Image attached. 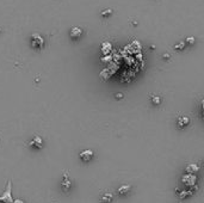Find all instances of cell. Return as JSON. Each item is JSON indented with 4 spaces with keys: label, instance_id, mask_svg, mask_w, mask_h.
<instances>
[{
    "label": "cell",
    "instance_id": "obj_1",
    "mask_svg": "<svg viewBox=\"0 0 204 203\" xmlns=\"http://www.w3.org/2000/svg\"><path fill=\"white\" fill-rule=\"evenodd\" d=\"M182 184L185 186V188H187V189H194V190H197V177H196V174H194V173H187L186 172V174H184L183 177H182Z\"/></svg>",
    "mask_w": 204,
    "mask_h": 203
},
{
    "label": "cell",
    "instance_id": "obj_2",
    "mask_svg": "<svg viewBox=\"0 0 204 203\" xmlns=\"http://www.w3.org/2000/svg\"><path fill=\"white\" fill-rule=\"evenodd\" d=\"M0 202L3 203H13V197H12V182L8 181L6 190L0 195Z\"/></svg>",
    "mask_w": 204,
    "mask_h": 203
},
{
    "label": "cell",
    "instance_id": "obj_3",
    "mask_svg": "<svg viewBox=\"0 0 204 203\" xmlns=\"http://www.w3.org/2000/svg\"><path fill=\"white\" fill-rule=\"evenodd\" d=\"M31 44L34 48H42L43 44H44V40L43 37L40 35V34H32L31 36Z\"/></svg>",
    "mask_w": 204,
    "mask_h": 203
},
{
    "label": "cell",
    "instance_id": "obj_4",
    "mask_svg": "<svg viewBox=\"0 0 204 203\" xmlns=\"http://www.w3.org/2000/svg\"><path fill=\"white\" fill-rule=\"evenodd\" d=\"M194 192H195L194 189H187V188H184V189L179 188L177 190V194L180 198H185L187 196H191V195H194Z\"/></svg>",
    "mask_w": 204,
    "mask_h": 203
},
{
    "label": "cell",
    "instance_id": "obj_5",
    "mask_svg": "<svg viewBox=\"0 0 204 203\" xmlns=\"http://www.w3.org/2000/svg\"><path fill=\"white\" fill-rule=\"evenodd\" d=\"M92 158H93V152L90 150V149H85V150H82L80 153V159L82 161H85V162L90 161Z\"/></svg>",
    "mask_w": 204,
    "mask_h": 203
},
{
    "label": "cell",
    "instance_id": "obj_6",
    "mask_svg": "<svg viewBox=\"0 0 204 203\" xmlns=\"http://www.w3.org/2000/svg\"><path fill=\"white\" fill-rule=\"evenodd\" d=\"M71 186H72L71 179L68 178L67 176H65V177H63V179H62V182H61V188H62V190H63L65 192H67L68 190L71 189Z\"/></svg>",
    "mask_w": 204,
    "mask_h": 203
},
{
    "label": "cell",
    "instance_id": "obj_7",
    "mask_svg": "<svg viewBox=\"0 0 204 203\" xmlns=\"http://www.w3.org/2000/svg\"><path fill=\"white\" fill-rule=\"evenodd\" d=\"M30 146H32L35 148H41L43 146V140L40 136H35L32 140L30 141Z\"/></svg>",
    "mask_w": 204,
    "mask_h": 203
},
{
    "label": "cell",
    "instance_id": "obj_8",
    "mask_svg": "<svg viewBox=\"0 0 204 203\" xmlns=\"http://www.w3.org/2000/svg\"><path fill=\"white\" fill-rule=\"evenodd\" d=\"M130 190H131L130 185H122L117 189V194L121 195V196H125V195H128L130 192Z\"/></svg>",
    "mask_w": 204,
    "mask_h": 203
},
{
    "label": "cell",
    "instance_id": "obj_9",
    "mask_svg": "<svg viewBox=\"0 0 204 203\" xmlns=\"http://www.w3.org/2000/svg\"><path fill=\"white\" fill-rule=\"evenodd\" d=\"M198 166H197V165H195V164H190V165H187V166H186V169H185V171L187 172V173H197L198 172Z\"/></svg>",
    "mask_w": 204,
    "mask_h": 203
},
{
    "label": "cell",
    "instance_id": "obj_10",
    "mask_svg": "<svg viewBox=\"0 0 204 203\" xmlns=\"http://www.w3.org/2000/svg\"><path fill=\"white\" fill-rule=\"evenodd\" d=\"M81 34H82V31L79 28H73L71 30V37H72V38H78V37L81 36Z\"/></svg>",
    "mask_w": 204,
    "mask_h": 203
},
{
    "label": "cell",
    "instance_id": "obj_11",
    "mask_svg": "<svg viewBox=\"0 0 204 203\" xmlns=\"http://www.w3.org/2000/svg\"><path fill=\"white\" fill-rule=\"evenodd\" d=\"M111 201H112V194H110V192H106L101 196V202L103 203H110Z\"/></svg>",
    "mask_w": 204,
    "mask_h": 203
},
{
    "label": "cell",
    "instance_id": "obj_12",
    "mask_svg": "<svg viewBox=\"0 0 204 203\" xmlns=\"http://www.w3.org/2000/svg\"><path fill=\"white\" fill-rule=\"evenodd\" d=\"M187 123H189V118H186V117L180 118V120H179V122H178V124H179L180 127H184V125H186Z\"/></svg>",
    "mask_w": 204,
    "mask_h": 203
},
{
    "label": "cell",
    "instance_id": "obj_13",
    "mask_svg": "<svg viewBox=\"0 0 204 203\" xmlns=\"http://www.w3.org/2000/svg\"><path fill=\"white\" fill-rule=\"evenodd\" d=\"M13 203H25V202L22 198H17V200H13Z\"/></svg>",
    "mask_w": 204,
    "mask_h": 203
}]
</instances>
